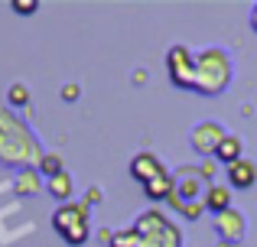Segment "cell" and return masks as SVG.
<instances>
[{
  "label": "cell",
  "mask_w": 257,
  "mask_h": 247,
  "mask_svg": "<svg viewBox=\"0 0 257 247\" xmlns=\"http://www.w3.org/2000/svg\"><path fill=\"white\" fill-rule=\"evenodd\" d=\"M43 150H39L36 137L30 133V127L20 121L13 111H0V163L30 169V163L39 166Z\"/></svg>",
  "instance_id": "1"
},
{
  "label": "cell",
  "mask_w": 257,
  "mask_h": 247,
  "mask_svg": "<svg viewBox=\"0 0 257 247\" xmlns=\"http://www.w3.org/2000/svg\"><path fill=\"white\" fill-rule=\"evenodd\" d=\"M231 78H234V62L221 46H208V49L195 52V85H192L195 95L218 98L228 91Z\"/></svg>",
  "instance_id": "2"
},
{
  "label": "cell",
  "mask_w": 257,
  "mask_h": 247,
  "mask_svg": "<svg viewBox=\"0 0 257 247\" xmlns=\"http://www.w3.org/2000/svg\"><path fill=\"white\" fill-rule=\"evenodd\" d=\"M131 228L137 231L140 247H182L179 224L170 221V215L160 208H147L144 215H137V221Z\"/></svg>",
  "instance_id": "3"
},
{
  "label": "cell",
  "mask_w": 257,
  "mask_h": 247,
  "mask_svg": "<svg viewBox=\"0 0 257 247\" xmlns=\"http://www.w3.org/2000/svg\"><path fill=\"white\" fill-rule=\"evenodd\" d=\"M52 228L59 231L69 247H82L91 237V224H88V205L85 202H69L59 205L56 215H52Z\"/></svg>",
  "instance_id": "4"
},
{
  "label": "cell",
  "mask_w": 257,
  "mask_h": 247,
  "mask_svg": "<svg viewBox=\"0 0 257 247\" xmlns=\"http://www.w3.org/2000/svg\"><path fill=\"white\" fill-rule=\"evenodd\" d=\"M166 72H170V82L182 91H192L195 85V52L189 46L176 43L166 52Z\"/></svg>",
  "instance_id": "5"
},
{
  "label": "cell",
  "mask_w": 257,
  "mask_h": 247,
  "mask_svg": "<svg viewBox=\"0 0 257 247\" xmlns=\"http://www.w3.org/2000/svg\"><path fill=\"white\" fill-rule=\"evenodd\" d=\"M173 179H176V192L173 195L179 198L182 205L186 202H202L205 192H208V185H212L205 176H202L199 166H179V169L173 172Z\"/></svg>",
  "instance_id": "6"
},
{
  "label": "cell",
  "mask_w": 257,
  "mask_h": 247,
  "mask_svg": "<svg viewBox=\"0 0 257 247\" xmlns=\"http://www.w3.org/2000/svg\"><path fill=\"white\" fill-rule=\"evenodd\" d=\"M228 133H225V127H221L218 121H202V124H195L192 130H189V146H192L199 156H215V150L221 146V140H225Z\"/></svg>",
  "instance_id": "7"
},
{
  "label": "cell",
  "mask_w": 257,
  "mask_h": 247,
  "mask_svg": "<svg viewBox=\"0 0 257 247\" xmlns=\"http://www.w3.org/2000/svg\"><path fill=\"white\" fill-rule=\"evenodd\" d=\"M131 179H137V182H150V179H157V176H163V172H170L166 169V163L157 156V153H150V150H144V153H137V156L131 159Z\"/></svg>",
  "instance_id": "8"
},
{
  "label": "cell",
  "mask_w": 257,
  "mask_h": 247,
  "mask_svg": "<svg viewBox=\"0 0 257 247\" xmlns=\"http://www.w3.org/2000/svg\"><path fill=\"white\" fill-rule=\"evenodd\" d=\"M244 228H247V221H244V215H241L234 205H231L228 211H221V215H215V231H218L221 241L241 244V237H244Z\"/></svg>",
  "instance_id": "9"
},
{
  "label": "cell",
  "mask_w": 257,
  "mask_h": 247,
  "mask_svg": "<svg viewBox=\"0 0 257 247\" xmlns=\"http://www.w3.org/2000/svg\"><path fill=\"white\" fill-rule=\"evenodd\" d=\"M254 182H257V166L251 159L241 156L238 163L228 166V185H231V189H251Z\"/></svg>",
  "instance_id": "10"
},
{
  "label": "cell",
  "mask_w": 257,
  "mask_h": 247,
  "mask_svg": "<svg viewBox=\"0 0 257 247\" xmlns=\"http://www.w3.org/2000/svg\"><path fill=\"white\" fill-rule=\"evenodd\" d=\"M13 189H17V195H23V198H33V195H39V192L46 189V182H43V176H39V169H17V179H13Z\"/></svg>",
  "instance_id": "11"
},
{
  "label": "cell",
  "mask_w": 257,
  "mask_h": 247,
  "mask_svg": "<svg viewBox=\"0 0 257 247\" xmlns=\"http://www.w3.org/2000/svg\"><path fill=\"white\" fill-rule=\"evenodd\" d=\"M202 205H205V211H212V215H221V211L231 208V185H218L212 182L205 192V198H202Z\"/></svg>",
  "instance_id": "12"
},
{
  "label": "cell",
  "mask_w": 257,
  "mask_h": 247,
  "mask_svg": "<svg viewBox=\"0 0 257 247\" xmlns=\"http://www.w3.org/2000/svg\"><path fill=\"white\" fill-rule=\"evenodd\" d=\"M173 192H176V179H173V172H163V176L150 179V182L144 185V195L150 198V202H166Z\"/></svg>",
  "instance_id": "13"
},
{
  "label": "cell",
  "mask_w": 257,
  "mask_h": 247,
  "mask_svg": "<svg viewBox=\"0 0 257 247\" xmlns=\"http://www.w3.org/2000/svg\"><path fill=\"white\" fill-rule=\"evenodd\" d=\"M241 150H244V143H241V137H234V133H228V137L221 140V146L215 150V159H218V163H225V166H231V163H238V159H241Z\"/></svg>",
  "instance_id": "14"
},
{
  "label": "cell",
  "mask_w": 257,
  "mask_h": 247,
  "mask_svg": "<svg viewBox=\"0 0 257 247\" xmlns=\"http://www.w3.org/2000/svg\"><path fill=\"white\" fill-rule=\"evenodd\" d=\"M46 192H49L56 202L69 205V198H72V176H69V172H59V176L46 179Z\"/></svg>",
  "instance_id": "15"
},
{
  "label": "cell",
  "mask_w": 257,
  "mask_h": 247,
  "mask_svg": "<svg viewBox=\"0 0 257 247\" xmlns=\"http://www.w3.org/2000/svg\"><path fill=\"white\" fill-rule=\"evenodd\" d=\"M59 172H65L62 156H59V153H43V159H39V176L52 179V176H59Z\"/></svg>",
  "instance_id": "16"
},
{
  "label": "cell",
  "mask_w": 257,
  "mask_h": 247,
  "mask_svg": "<svg viewBox=\"0 0 257 247\" xmlns=\"http://www.w3.org/2000/svg\"><path fill=\"white\" fill-rule=\"evenodd\" d=\"M7 101H10L13 108H26V104H30V88H26L23 82H13L10 91H7Z\"/></svg>",
  "instance_id": "17"
},
{
  "label": "cell",
  "mask_w": 257,
  "mask_h": 247,
  "mask_svg": "<svg viewBox=\"0 0 257 247\" xmlns=\"http://www.w3.org/2000/svg\"><path fill=\"white\" fill-rule=\"evenodd\" d=\"M202 211H205V205H202V202H186L179 215L186 218V221H199V218H202Z\"/></svg>",
  "instance_id": "18"
},
{
  "label": "cell",
  "mask_w": 257,
  "mask_h": 247,
  "mask_svg": "<svg viewBox=\"0 0 257 247\" xmlns=\"http://www.w3.org/2000/svg\"><path fill=\"white\" fill-rule=\"evenodd\" d=\"M10 7L20 13V17H30V13H36V10H39V4H36V0H13Z\"/></svg>",
  "instance_id": "19"
},
{
  "label": "cell",
  "mask_w": 257,
  "mask_h": 247,
  "mask_svg": "<svg viewBox=\"0 0 257 247\" xmlns=\"http://www.w3.org/2000/svg\"><path fill=\"white\" fill-rule=\"evenodd\" d=\"M215 163H218V159H215V156H208L205 163L199 166V169H202V176H205L208 182H212V179H215V172H218V166H215Z\"/></svg>",
  "instance_id": "20"
},
{
  "label": "cell",
  "mask_w": 257,
  "mask_h": 247,
  "mask_svg": "<svg viewBox=\"0 0 257 247\" xmlns=\"http://www.w3.org/2000/svg\"><path fill=\"white\" fill-rule=\"evenodd\" d=\"M78 95H82V88H78V85H72V82L62 88V101H75Z\"/></svg>",
  "instance_id": "21"
},
{
  "label": "cell",
  "mask_w": 257,
  "mask_h": 247,
  "mask_svg": "<svg viewBox=\"0 0 257 247\" xmlns=\"http://www.w3.org/2000/svg\"><path fill=\"white\" fill-rule=\"evenodd\" d=\"M94 202H101V189H98V185H91L88 195H85V205H94Z\"/></svg>",
  "instance_id": "22"
},
{
  "label": "cell",
  "mask_w": 257,
  "mask_h": 247,
  "mask_svg": "<svg viewBox=\"0 0 257 247\" xmlns=\"http://www.w3.org/2000/svg\"><path fill=\"white\" fill-rule=\"evenodd\" d=\"M251 30L257 33V4H254V10H251Z\"/></svg>",
  "instance_id": "23"
},
{
  "label": "cell",
  "mask_w": 257,
  "mask_h": 247,
  "mask_svg": "<svg viewBox=\"0 0 257 247\" xmlns=\"http://www.w3.org/2000/svg\"><path fill=\"white\" fill-rule=\"evenodd\" d=\"M218 247H241V244H231V241H218Z\"/></svg>",
  "instance_id": "24"
}]
</instances>
